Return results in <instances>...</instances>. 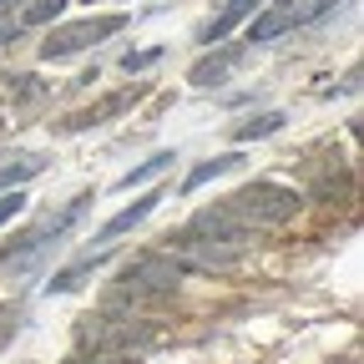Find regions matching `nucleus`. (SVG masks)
<instances>
[{"label":"nucleus","mask_w":364,"mask_h":364,"mask_svg":"<svg viewBox=\"0 0 364 364\" xmlns=\"http://www.w3.org/2000/svg\"><path fill=\"white\" fill-rule=\"evenodd\" d=\"M182 279H188V263L172 258V253H142L132 258L117 284H112V304H127V299H152V294H172Z\"/></svg>","instance_id":"1"},{"label":"nucleus","mask_w":364,"mask_h":364,"mask_svg":"<svg viewBox=\"0 0 364 364\" xmlns=\"http://www.w3.org/2000/svg\"><path fill=\"white\" fill-rule=\"evenodd\" d=\"M86 203H91V198H76V203H66L61 213H46V218L31 228V233H21V243H16L6 258H0V268H6V273H26V268H31V263H36L46 248H51V243H61V238L71 233V228L86 218Z\"/></svg>","instance_id":"2"},{"label":"nucleus","mask_w":364,"mask_h":364,"mask_svg":"<svg viewBox=\"0 0 364 364\" xmlns=\"http://www.w3.org/2000/svg\"><path fill=\"white\" fill-rule=\"evenodd\" d=\"M228 208H233L248 228H273V223H289L299 213V193L284 188V182H248L243 193L228 198Z\"/></svg>","instance_id":"3"},{"label":"nucleus","mask_w":364,"mask_h":364,"mask_svg":"<svg viewBox=\"0 0 364 364\" xmlns=\"http://www.w3.org/2000/svg\"><path fill=\"white\" fill-rule=\"evenodd\" d=\"M122 26H127L122 11H112V16H86V21H71V26H56L51 36L41 41V61H66V56H76V51H91L97 41L117 36Z\"/></svg>","instance_id":"4"},{"label":"nucleus","mask_w":364,"mask_h":364,"mask_svg":"<svg viewBox=\"0 0 364 364\" xmlns=\"http://www.w3.org/2000/svg\"><path fill=\"white\" fill-rule=\"evenodd\" d=\"M142 91H147V86H122V91H112V97H102L97 107H86V112L66 117V122H61V132H91V127H102V122L122 117L127 107H136V102H142Z\"/></svg>","instance_id":"5"},{"label":"nucleus","mask_w":364,"mask_h":364,"mask_svg":"<svg viewBox=\"0 0 364 364\" xmlns=\"http://www.w3.org/2000/svg\"><path fill=\"white\" fill-rule=\"evenodd\" d=\"M243 61H248V46H223V51L203 56V61L188 71V81H193V86H218V81H228V71H238Z\"/></svg>","instance_id":"6"},{"label":"nucleus","mask_w":364,"mask_h":364,"mask_svg":"<svg viewBox=\"0 0 364 364\" xmlns=\"http://www.w3.org/2000/svg\"><path fill=\"white\" fill-rule=\"evenodd\" d=\"M157 203H162V193H142V198H136L132 208H122L117 218H107V223H102V233H97V243H112V238L132 233V228L142 223V218H152V208H157Z\"/></svg>","instance_id":"7"},{"label":"nucleus","mask_w":364,"mask_h":364,"mask_svg":"<svg viewBox=\"0 0 364 364\" xmlns=\"http://www.w3.org/2000/svg\"><path fill=\"white\" fill-rule=\"evenodd\" d=\"M112 258V248H97V253H86L81 263H71V268H61L51 284H46V294H71V289H81V279H91V273H97L102 263Z\"/></svg>","instance_id":"8"},{"label":"nucleus","mask_w":364,"mask_h":364,"mask_svg":"<svg viewBox=\"0 0 364 364\" xmlns=\"http://www.w3.org/2000/svg\"><path fill=\"white\" fill-rule=\"evenodd\" d=\"M258 11V0H228V6L208 21V31H203V46H218V41H228V31H233L238 21H248Z\"/></svg>","instance_id":"9"},{"label":"nucleus","mask_w":364,"mask_h":364,"mask_svg":"<svg viewBox=\"0 0 364 364\" xmlns=\"http://www.w3.org/2000/svg\"><path fill=\"white\" fill-rule=\"evenodd\" d=\"M284 31H294V16H289L284 0H279V6H268V11L248 26V41H253V46H263V41H279Z\"/></svg>","instance_id":"10"},{"label":"nucleus","mask_w":364,"mask_h":364,"mask_svg":"<svg viewBox=\"0 0 364 364\" xmlns=\"http://www.w3.org/2000/svg\"><path fill=\"white\" fill-rule=\"evenodd\" d=\"M233 167H243V152H223V157H213V162L193 167V172H188V182H182V193H198V188H208L213 177H228Z\"/></svg>","instance_id":"11"},{"label":"nucleus","mask_w":364,"mask_h":364,"mask_svg":"<svg viewBox=\"0 0 364 364\" xmlns=\"http://www.w3.org/2000/svg\"><path fill=\"white\" fill-rule=\"evenodd\" d=\"M41 167H46V162L31 157V152H26V157H6V162H0V188H21V182L36 177Z\"/></svg>","instance_id":"12"},{"label":"nucleus","mask_w":364,"mask_h":364,"mask_svg":"<svg viewBox=\"0 0 364 364\" xmlns=\"http://www.w3.org/2000/svg\"><path fill=\"white\" fill-rule=\"evenodd\" d=\"M284 122H289L284 112H263V117H253V122L233 127V136H238V142H258V136H273V132H279Z\"/></svg>","instance_id":"13"},{"label":"nucleus","mask_w":364,"mask_h":364,"mask_svg":"<svg viewBox=\"0 0 364 364\" xmlns=\"http://www.w3.org/2000/svg\"><path fill=\"white\" fill-rule=\"evenodd\" d=\"M177 162V152H157V157H147V162H136L127 177H122V188H136V182H147V177H157V172H167Z\"/></svg>","instance_id":"14"},{"label":"nucleus","mask_w":364,"mask_h":364,"mask_svg":"<svg viewBox=\"0 0 364 364\" xmlns=\"http://www.w3.org/2000/svg\"><path fill=\"white\" fill-rule=\"evenodd\" d=\"M329 11H339V0H294V6H289L294 26H309V21H318V16H329Z\"/></svg>","instance_id":"15"},{"label":"nucleus","mask_w":364,"mask_h":364,"mask_svg":"<svg viewBox=\"0 0 364 364\" xmlns=\"http://www.w3.org/2000/svg\"><path fill=\"white\" fill-rule=\"evenodd\" d=\"M66 11V0H31V6L21 11V26H46V21H56Z\"/></svg>","instance_id":"16"},{"label":"nucleus","mask_w":364,"mask_h":364,"mask_svg":"<svg viewBox=\"0 0 364 364\" xmlns=\"http://www.w3.org/2000/svg\"><path fill=\"white\" fill-rule=\"evenodd\" d=\"M21 329V304H0V349H6Z\"/></svg>","instance_id":"17"},{"label":"nucleus","mask_w":364,"mask_h":364,"mask_svg":"<svg viewBox=\"0 0 364 364\" xmlns=\"http://www.w3.org/2000/svg\"><path fill=\"white\" fill-rule=\"evenodd\" d=\"M26 203H31V198H26L21 188H16V193H0V228H6V223H11V218H16Z\"/></svg>","instance_id":"18"},{"label":"nucleus","mask_w":364,"mask_h":364,"mask_svg":"<svg viewBox=\"0 0 364 364\" xmlns=\"http://www.w3.org/2000/svg\"><path fill=\"white\" fill-rule=\"evenodd\" d=\"M157 61H162V51H127V56H122V66H127L132 76L147 71V66H157Z\"/></svg>","instance_id":"19"},{"label":"nucleus","mask_w":364,"mask_h":364,"mask_svg":"<svg viewBox=\"0 0 364 364\" xmlns=\"http://www.w3.org/2000/svg\"><path fill=\"white\" fill-rule=\"evenodd\" d=\"M11 97H21V102H36V97H41L36 76H11Z\"/></svg>","instance_id":"20"},{"label":"nucleus","mask_w":364,"mask_h":364,"mask_svg":"<svg viewBox=\"0 0 364 364\" xmlns=\"http://www.w3.org/2000/svg\"><path fill=\"white\" fill-rule=\"evenodd\" d=\"M21 31H26L21 21H0V46H11V41H21Z\"/></svg>","instance_id":"21"},{"label":"nucleus","mask_w":364,"mask_h":364,"mask_svg":"<svg viewBox=\"0 0 364 364\" xmlns=\"http://www.w3.org/2000/svg\"><path fill=\"white\" fill-rule=\"evenodd\" d=\"M71 364H136V359H122V354H97V359H71Z\"/></svg>","instance_id":"22"},{"label":"nucleus","mask_w":364,"mask_h":364,"mask_svg":"<svg viewBox=\"0 0 364 364\" xmlns=\"http://www.w3.org/2000/svg\"><path fill=\"white\" fill-rule=\"evenodd\" d=\"M16 11V0H0V16H11Z\"/></svg>","instance_id":"23"},{"label":"nucleus","mask_w":364,"mask_h":364,"mask_svg":"<svg viewBox=\"0 0 364 364\" xmlns=\"http://www.w3.org/2000/svg\"><path fill=\"white\" fill-rule=\"evenodd\" d=\"M0 127H6V122H0Z\"/></svg>","instance_id":"24"}]
</instances>
